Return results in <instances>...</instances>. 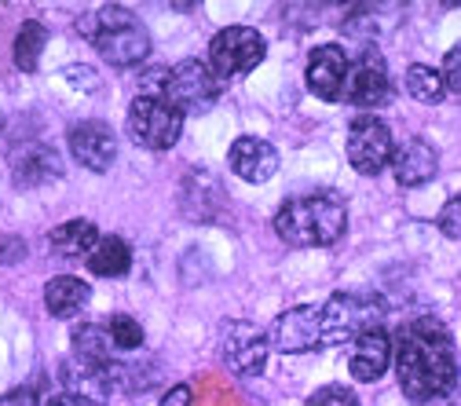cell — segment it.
Instances as JSON below:
<instances>
[{
	"instance_id": "obj_2",
	"label": "cell",
	"mask_w": 461,
	"mask_h": 406,
	"mask_svg": "<svg viewBox=\"0 0 461 406\" xmlns=\"http://www.w3.org/2000/svg\"><path fill=\"white\" fill-rule=\"evenodd\" d=\"M348 230V205L333 191L297 194L275 212V235L294 249L333 246Z\"/></svg>"
},
{
	"instance_id": "obj_4",
	"label": "cell",
	"mask_w": 461,
	"mask_h": 406,
	"mask_svg": "<svg viewBox=\"0 0 461 406\" xmlns=\"http://www.w3.org/2000/svg\"><path fill=\"white\" fill-rule=\"evenodd\" d=\"M384 326V301L374 293H333L322 304V340L356 344L363 333Z\"/></svg>"
},
{
	"instance_id": "obj_24",
	"label": "cell",
	"mask_w": 461,
	"mask_h": 406,
	"mask_svg": "<svg viewBox=\"0 0 461 406\" xmlns=\"http://www.w3.org/2000/svg\"><path fill=\"white\" fill-rule=\"evenodd\" d=\"M48 44V26L41 19H26L23 30L15 33V67L33 74L41 67V51Z\"/></svg>"
},
{
	"instance_id": "obj_28",
	"label": "cell",
	"mask_w": 461,
	"mask_h": 406,
	"mask_svg": "<svg viewBox=\"0 0 461 406\" xmlns=\"http://www.w3.org/2000/svg\"><path fill=\"white\" fill-rule=\"evenodd\" d=\"M436 227L443 230L447 239H454V242H461V194H454L443 209H439V216H436Z\"/></svg>"
},
{
	"instance_id": "obj_26",
	"label": "cell",
	"mask_w": 461,
	"mask_h": 406,
	"mask_svg": "<svg viewBox=\"0 0 461 406\" xmlns=\"http://www.w3.org/2000/svg\"><path fill=\"white\" fill-rule=\"evenodd\" d=\"M106 329H110L113 347H118V352H136V347H143V326L132 315H113Z\"/></svg>"
},
{
	"instance_id": "obj_15",
	"label": "cell",
	"mask_w": 461,
	"mask_h": 406,
	"mask_svg": "<svg viewBox=\"0 0 461 406\" xmlns=\"http://www.w3.org/2000/svg\"><path fill=\"white\" fill-rule=\"evenodd\" d=\"M227 165H230V172H235L239 180H246V184H267L275 172H278V150H275L267 140L242 136V140L230 143Z\"/></svg>"
},
{
	"instance_id": "obj_21",
	"label": "cell",
	"mask_w": 461,
	"mask_h": 406,
	"mask_svg": "<svg viewBox=\"0 0 461 406\" xmlns=\"http://www.w3.org/2000/svg\"><path fill=\"white\" fill-rule=\"evenodd\" d=\"M92 297L88 282L74 278V275H55L48 285H44V308L55 315V319H74Z\"/></svg>"
},
{
	"instance_id": "obj_35",
	"label": "cell",
	"mask_w": 461,
	"mask_h": 406,
	"mask_svg": "<svg viewBox=\"0 0 461 406\" xmlns=\"http://www.w3.org/2000/svg\"><path fill=\"white\" fill-rule=\"evenodd\" d=\"M0 129H5V113H0Z\"/></svg>"
},
{
	"instance_id": "obj_29",
	"label": "cell",
	"mask_w": 461,
	"mask_h": 406,
	"mask_svg": "<svg viewBox=\"0 0 461 406\" xmlns=\"http://www.w3.org/2000/svg\"><path fill=\"white\" fill-rule=\"evenodd\" d=\"M443 81H447V92H454V95H461V41L447 51V59H443Z\"/></svg>"
},
{
	"instance_id": "obj_13",
	"label": "cell",
	"mask_w": 461,
	"mask_h": 406,
	"mask_svg": "<svg viewBox=\"0 0 461 406\" xmlns=\"http://www.w3.org/2000/svg\"><path fill=\"white\" fill-rule=\"evenodd\" d=\"M67 143H70V154L92 168V172H106L118 158V136L106 122H81L67 132Z\"/></svg>"
},
{
	"instance_id": "obj_14",
	"label": "cell",
	"mask_w": 461,
	"mask_h": 406,
	"mask_svg": "<svg viewBox=\"0 0 461 406\" xmlns=\"http://www.w3.org/2000/svg\"><path fill=\"white\" fill-rule=\"evenodd\" d=\"M388 168L395 172V184L399 187H421V184H429L436 172H439V154L421 136H411V140H399L395 143Z\"/></svg>"
},
{
	"instance_id": "obj_9",
	"label": "cell",
	"mask_w": 461,
	"mask_h": 406,
	"mask_svg": "<svg viewBox=\"0 0 461 406\" xmlns=\"http://www.w3.org/2000/svg\"><path fill=\"white\" fill-rule=\"evenodd\" d=\"M267 352H271V340L264 329H257L253 322H227L223 326V344H220V356L227 363V370H235L239 377H257L267 366Z\"/></svg>"
},
{
	"instance_id": "obj_7",
	"label": "cell",
	"mask_w": 461,
	"mask_h": 406,
	"mask_svg": "<svg viewBox=\"0 0 461 406\" xmlns=\"http://www.w3.org/2000/svg\"><path fill=\"white\" fill-rule=\"evenodd\" d=\"M267 55V41L253 26H227L209 41V67L227 85L230 77H242L257 70Z\"/></svg>"
},
{
	"instance_id": "obj_20",
	"label": "cell",
	"mask_w": 461,
	"mask_h": 406,
	"mask_svg": "<svg viewBox=\"0 0 461 406\" xmlns=\"http://www.w3.org/2000/svg\"><path fill=\"white\" fill-rule=\"evenodd\" d=\"M99 227L92 223V220H67V223H59L48 235V246H51V253L55 257H63V260H88L92 257V249L99 246Z\"/></svg>"
},
{
	"instance_id": "obj_1",
	"label": "cell",
	"mask_w": 461,
	"mask_h": 406,
	"mask_svg": "<svg viewBox=\"0 0 461 406\" xmlns=\"http://www.w3.org/2000/svg\"><path fill=\"white\" fill-rule=\"evenodd\" d=\"M392 363L402 395L418 406L443 402L457 392L454 337L436 315H418L392 337Z\"/></svg>"
},
{
	"instance_id": "obj_19",
	"label": "cell",
	"mask_w": 461,
	"mask_h": 406,
	"mask_svg": "<svg viewBox=\"0 0 461 406\" xmlns=\"http://www.w3.org/2000/svg\"><path fill=\"white\" fill-rule=\"evenodd\" d=\"M388 363H392V337H388V333H384V326H381V329L363 333V337L352 344L348 374H352L356 381L370 384V381H377V377L388 370Z\"/></svg>"
},
{
	"instance_id": "obj_3",
	"label": "cell",
	"mask_w": 461,
	"mask_h": 406,
	"mask_svg": "<svg viewBox=\"0 0 461 406\" xmlns=\"http://www.w3.org/2000/svg\"><path fill=\"white\" fill-rule=\"evenodd\" d=\"M77 30L81 37L103 55L110 67H140L147 55H150V33L143 30V23L122 8V5H103L95 8L92 15L77 19Z\"/></svg>"
},
{
	"instance_id": "obj_22",
	"label": "cell",
	"mask_w": 461,
	"mask_h": 406,
	"mask_svg": "<svg viewBox=\"0 0 461 406\" xmlns=\"http://www.w3.org/2000/svg\"><path fill=\"white\" fill-rule=\"evenodd\" d=\"M85 264H88V271L99 275V278H122V275H129V267H132V249H129L125 239L106 235V239H99V246L92 249V257H88Z\"/></svg>"
},
{
	"instance_id": "obj_8",
	"label": "cell",
	"mask_w": 461,
	"mask_h": 406,
	"mask_svg": "<svg viewBox=\"0 0 461 406\" xmlns=\"http://www.w3.org/2000/svg\"><path fill=\"white\" fill-rule=\"evenodd\" d=\"M392 132L381 118L374 113H359V118L348 125V161L359 176H377L392 165Z\"/></svg>"
},
{
	"instance_id": "obj_32",
	"label": "cell",
	"mask_w": 461,
	"mask_h": 406,
	"mask_svg": "<svg viewBox=\"0 0 461 406\" xmlns=\"http://www.w3.org/2000/svg\"><path fill=\"white\" fill-rule=\"evenodd\" d=\"M63 77H67V81H70L74 88H88V92L95 88V74H92L88 67H70V70H67Z\"/></svg>"
},
{
	"instance_id": "obj_16",
	"label": "cell",
	"mask_w": 461,
	"mask_h": 406,
	"mask_svg": "<svg viewBox=\"0 0 461 406\" xmlns=\"http://www.w3.org/2000/svg\"><path fill=\"white\" fill-rule=\"evenodd\" d=\"M63 388L70 395H77L81 402H88V406H103L118 384H113L110 366H99V363H88V359L74 356V359L63 363Z\"/></svg>"
},
{
	"instance_id": "obj_33",
	"label": "cell",
	"mask_w": 461,
	"mask_h": 406,
	"mask_svg": "<svg viewBox=\"0 0 461 406\" xmlns=\"http://www.w3.org/2000/svg\"><path fill=\"white\" fill-rule=\"evenodd\" d=\"M19 257H26V242H19V239H0V264L19 260Z\"/></svg>"
},
{
	"instance_id": "obj_11",
	"label": "cell",
	"mask_w": 461,
	"mask_h": 406,
	"mask_svg": "<svg viewBox=\"0 0 461 406\" xmlns=\"http://www.w3.org/2000/svg\"><path fill=\"white\" fill-rule=\"evenodd\" d=\"M388 92H392L388 67H384L381 55L370 48L348 67V81H344V95L340 99L359 106V110H377L381 103H388Z\"/></svg>"
},
{
	"instance_id": "obj_6",
	"label": "cell",
	"mask_w": 461,
	"mask_h": 406,
	"mask_svg": "<svg viewBox=\"0 0 461 406\" xmlns=\"http://www.w3.org/2000/svg\"><path fill=\"white\" fill-rule=\"evenodd\" d=\"M125 129H129L132 143H140L147 150H168V147H176V140L184 132V113L168 99H161L158 92H143L129 106Z\"/></svg>"
},
{
	"instance_id": "obj_12",
	"label": "cell",
	"mask_w": 461,
	"mask_h": 406,
	"mask_svg": "<svg viewBox=\"0 0 461 406\" xmlns=\"http://www.w3.org/2000/svg\"><path fill=\"white\" fill-rule=\"evenodd\" d=\"M348 67L352 59L344 55L340 44H322L308 55V70H304V81H308V92L319 95L322 103H337L344 95V81H348Z\"/></svg>"
},
{
	"instance_id": "obj_34",
	"label": "cell",
	"mask_w": 461,
	"mask_h": 406,
	"mask_svg": "<svg viewBox=\"0 0 461 406\" xmlns=\"http://www.w3.org/2000/svg\"><path fill=\"white\" fill-rule=\"evenodd\" d=\"M44 406H88V402H81L77 395H70V392H59V395H51Z\"/></svg>"
},
{
	"instance_id": "obj_5",
	"label": "cell",
	"mask_w": 461,
	"mask_h": 406,
	"mask_svg": "<svg viewBox=\"0 0 461 406\" xmlns=\"http://www.w3.org/2000/svg\"><path fill=\"white\" fill-rule=\"evenodd\" d=\"M158 95L168 99L187 118V113H205L209 106H216V99L223 95V81L216 77V70L209 63L184 59L161 77Z\"/></svg>"
},
{
	"instance_id": "obj_27",
	"label": "cell",
	"mask_w": 461,
	"mask_h": 406,
	"mask_svg": "<svg viewBox=\"0 0 461 406\" xmlns=\"http://www.w3.org/2000/svg\"><path fill=\"white\" fill-rule=\"evenodd\" d=\"M308 406H359V399H356L352 388H344V384H322L308 399Z\"/></svg>"
},
{
	"instance_id": "obj_25",
	"label": "cell",
	"mask_w": 461,
	"mask_h": 406,
	"mask_svg": "<svg viewBox=\"0 0 461 406\" xmlns=\"http://www.w3.org/2000/svg\"><path fill=\"white\" fill-rule=\"evenodd\" d=\"M407 92H411L418 103H439V99L447 95V81H443L439 70L414 63V67L407 70Z\"/></svg>"
},
{
	"instance_id": "obj_31",
	"label": "cell",
	"mask_w": 461,
	"mask_h": 406,
	"mask_svg": "<svg viewBox=\"0 0 461 406\" xmlns=\"http://www.w3.org/2000/svg\"><path fill=\"white\" fill-rule=\"evenodd\" d=\"M191 399H194L191 384H176V388H168L161 395V406H191Z\"/></svg>"
},
{
	"instance_id": "obj_10",
	"label": "cell",
	"mask_w": 461,
	"mask_h": 406,
	"mask_svg": "<svg viewBox=\"0 0 461 406\" xmlns=\"http://www.w3.org/2000/svg\"><path fill=\"white\" fill-rule=\"evenodd\" d=\"M271 347H278L282 356H304V352H315L322 347V308L315 304H301V308H290L282 311L267 333Z\"/></svg>"
},
{
	"instance_id": "obj_23",
	"label": "cell",
	"mask_w": 461,
	"mask_h": 406,
	"mask_svg": "<svg viewBox=\"0 0 461 406\" xmlns=\"http://www.w3.org/2000/svg\"><path fill=\"white\" fill-rule=\"evenodd\" d=\"M74 356L77 359H88V363H99V366H113L118 359H113V337L106 326H77L74 329Z\"/></svg>"
},
{
	"instance_id": "obj_17",
	"label": "cell",
	"mask_w": 461,
	"mask_h": 406,
	"mask_svg": "<svg viewBox=\"0 0 461 406\" xmlns=\"http://www.w3.org/2000/svg\"><path fill=\"white\" fill-rule=\"evenodd\" d=\"M180 209L187 220H198V223H209L220 216L223 209V191H220V180L205 168H191L187 180L180 187Z\"/></svg>"
},
{
	"instance_id": "obj_18",
	"label": "cell",
	"mask_w": 461,
	"mask_h": 406,
	"mask_svg": "<svg viewBox=\"0 0 461 406\" xmlns=\"http://www.w3.org/2000/svg\"><path fill=\"white\" fill-rule=\"evenodd\" d=\"M59 176H63V158L48 143H30L12 161V180L19 187H44V184L59 180Z\"/></svg>"
},
{
	"instance_id": "obj_30",
	"label": "cell",
	"mask_w": 461,
	"mask_h": 406,
	"mask_svg": "<svg viewBox=\"0 0 461 406\" xmlns=\"http://www.w3.org/2000/svg\"><path fill=\"white\" fill-rule=\"evenodd\" d=\"M0 406H41V402L30 388H12V392L0 395Z\"/></svg>"
}]
</instances>
